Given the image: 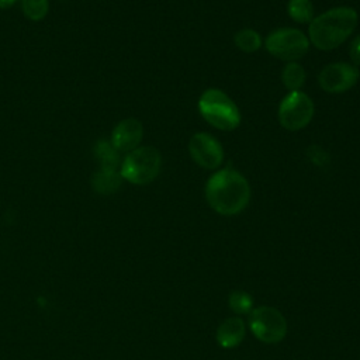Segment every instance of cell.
<instances>
[{
	"label": "cell",
	"instance_id": "16",
	"mask_svg": "<svg viewBox=\"0 0 360 360\" xmlns=\"http://www.w3.org/2000/svg\"><path fill=\"white\" fill-rule=\"evenodd\" d=\"M287 11L294 21L301 24L311 22L314 20V8L309 0H290Z\"/></svg>",
	"mask_w": 360,
	"mask_h": 360
},
{
	"label": "cell",
	"instance_id": "4",
	"mask_svg": "<svg viewBox=\"0 0 360 360\" xmlns=\"http://www.w3.org/2000/svg\"><path fill=\"white\" fill-rule=\"evenodd\" d=\"M160 166L162 158L158 149L152 146H141L125 156L120 174L132 184L143 186L158 177Z\"/></svg>",
	"mask_w": 360,
	"mask_h": 360
},
{
	"label": "cell",
	"instance_id": "7",
	"mask_svg": "<svg viewBox=\"0 0 360 360\" xmlns=\"http://www.w3.org/2000/svg\"><path fill=\"white\" fill-rule=\"evenodd\" d=\"M314 117V103L302 91H290L278 107V121L288 131L305 128Z\"/></svg>",
	"mask_w": 360,
	"mask_h": 360
},
{
	"label": "cell",
	"instance_id": "12",
	"mask_svg": "<svg viewBox=\"0 0 360 360\" xmlns=\"http://www.w3.org/2000/svg\"><path fill=\"white\" fill-rule=\"evenodd\" d=\"M121 174L117 173V170H98L97 173H94L93 179H91V184L93 188L98 193V194H112L115 193L120 186H121Z\"/></svg>",
	"mask_w": 360,
	"mask_h": 360
},
{
	"label": "cell",
	"instance_id": "14",
	"mask_svg": "<svg viewBox=\"0 0 360 360\" xmlns=\"http://www.w3.org/2000/svg\"><path fill=\"white\" fill-rule=\"evenodd\" d=\"M281 79H283L284 86L288 90H291V91L300 90V87H302V84L305 82V70L300 63L288 62L283 69Z\"/></svg>",
	"mask_w": 360,
	"mask_h": 360
},
{
	"label": "cell",
	"instance_id": "2",
	"mask_svg": "<svg viewBox=\"0 0 360 360\" xmlns=\"http://www.w3.org/2000/svg\"><path fill=\"white\" fill-rule=\"evenodd\" d=\"M357 13L349 7H338L322 13L309 22V41L321 51L342 45L357 25Z\"/></svg>",
	"mask_w": 360,
	"mask_h": 360
},
{
	"label": "cell",
	"instance_id": "17",
	"mask_svg": "<svg viewBox=\"0 0 360 360\" xmlns=\"http://www.w3.org/2000/svg\"><path fill=\"white\" fill-rule=\"evenodd\" d=\"M228 305L238 315L249 314L253 309V298L246 291L235 290L228 295Z\"/></svg>",
	"mask_w": 360,
	"mask_h": 360
},
{
	"label": "cell",
	"instance_id": "8",
	"mask_svg": "<svg viewBox=\"0 0 360 360\" xmlns=\"http://www.w3.org/2000/svg\"><path fill=\"white\" fill-rule=\"evenodd\" d=\"M359 76V69L354 65L338 62L325 66L318 76V82L328 93H343L357 83Z\"/></svg>",
	"mask_w": 360,
	"mask_h": 360
},
{
	"label": "cell",
	"instance_id": "20",
	"mask_svg": "<svg viewBox=\"0 0 360 360\" xmlns=\"http://www.w3.org/2000/svg\"><path fill=\"white\" fill-rule=\"evenodd\" d=\"M350 59L354 66L360 65V35H357L350 45Z\"/></svg>",
	"mask_w": 360,
	"mask_h": 360
},
{
	"label": "cell",
	"instance_id": "11",
	"mask_svg": "<svg viewBox=\"0 0 360 360\" xmlns=\"http://www.w3.org/2000/svg\"><path fill=\"white\" fill-rule=\"evenodd\" d=\"M217 343L222 349H233L245 339V323L242 318L232 316L225 319L217 329Z\"/></svg>",
	"mask_w": 360,
	"mask_h": 360
},
{
	"label": "cell",
	"instance_id": "9",
	"mask_svg": "<svg viewBox=\"0 0 360 360\" xmlns=\"http://www.w3.org/2000/svg\"><path fill=\"white\" fill-rule=\"evenodd\" d=\"M188 150L193 160L204 169H217L224 160L221 143L205 132H198L191 136Z\"/></svg>",
	"mask_w": 360,
	"mask_h": 360
},
{
	"label": "cell",
	"instance_id": "19",
	"mask_svg": "<svg viewBox=\"0 0 360 360\" xmlns=\"http://www.w3.org/2000/svg\"><path fill=\"white\" fill-rule=\"evenodd\" d=\"M307 155H308V158L311 159V162H312L314 165H316V166H325V165H328V162H329V155H328L322 148L315 146V145L311 146V148H308Z\"/></svg>",
	"mask_w": 360,
	"mask_h": 360
},
{
	"label": "cell",
	"instance_id": "5",
	"mask_svg": "<svg viewBox=\"0 0 360 360\" xmlns=\"http://www.w3.org/2000/svg\"><path fill=\"white\" fill-rule=\"evenodd\" d=\"M249 328L257 340L273 345L284 339L287 321L284 315L273 307H257L249 312Z\"/></svg>",
	"mask_w": 360,
	"mask_h": 360
},
{
	"label": "cell",
	"instance_id": "13",
	"mask_svg": "<svg viewBox=\"0 0 360 360\" xmlns=\"http://www.w3.org/2000/svg\"><path fill=\"white\" fill-rule=\"evenodd\" d=\"M94 153L100 160L103 170H117L120 163V156H118V150L112 146L111 142L104 139L98 141L96 143Z\"/></svg>",
	"mask_w": 360,
	"mask_h": 360
},
{
	"label": "cell",
	"instance_id": "10",
	"mask_svg": "<svg viewBox=\"0 0 360 360\" xmlns=\"http://www.w3.org/2000/svg\"><path fill=\"white\" fill-rule=\"evenodd\" d=\"M142 124L135 118L122 120L111 134V143L117 150L131 152L142 139Z\"/></svg>",
	"mask_w": 360,
	"mask_h": 360
},
{
	"label": "cell",
	"instance_id": "6",
	"mask_svg": "<svg viewBox=\"0 0 360 360\" xmlns=\"http://www.w3.org/2000/svg\"><path fill=\"white\" fill-rule=\"evenodd\" d=\"M309 46V39L295 28H280L266 38V49L273 56L294 62L302 58Z\"/></svg>",
	"mask_w": 360,
	"mask_h": 360
},
{
	"label": "cell",
	"instance_id": "18",
	"mask_svg": "<svg viewBox=\"0 0 360 360\" xmlns=\"http://www.w3.org/2000/svg\"><path fill=\"white\" fill-rule=\"evenodd\" d=\"M22 11L30 20H42L48 13V0H22Z\"/></svg>",
	"mask_w": 360,
	"mask_h": 360
},
{
	"label": "cell",
	"instance_id": "15",
	"mask_svg": "<svg viewBox=\"0 0 360 360\" xmlns=\"http://www.w3.org/2000/svg\"><path fill=\"white\" fill-rule=\"evenodd\" d=\"M233 41H235V45L240 51L248 52V53L256 52L262 46V37L255 30H250V28L238 31Z\"/></svg>",
	"mask_w": 360,
	"mask_h": 360
},
{
	"label": "cell",
	"instance_id": "3",
	"mask_svg": "<svg viewBox=\"0 0 360 360\" xmlns=\"http://www.w3.org/2000/svg\"><path fill=\"white\" fill-rule=\"evenodd\" d=\"M198 111L208 124L222 131H232L240 124L239 108L218 89H208L201 94Z\"/></svg>",
	"mask_w": 360,
	"mask_h": 360
},
{
	"label": "cell",
	"instance_id": "1",
	"mask_svg": "<svg viewBox=\"0 0 360 360\" xmlns=\"http://www.w3.org/2000/svg\"><path fill=\"white\" fill-rule=\"evenodd\" d=\"M205 198L215 212L221 215H236L249 204L250 186L239 172L221 169L208 179Z\"/></svg>",
	"mask_w": 360,
	"mask_h": 360
},
{
	"label": "cell",
	"instance_id": "21",
	"mask_svg": "<svg viewBox=\"0 0 360 360\" xmlns=\"http://www.w3.org/2000/svg\"><path fill=\"white\" fill-rule=\"evenodd\" d=\"M15 3V0H0V8H7L10 6H13Z\"/></svg>",
	"mask_w": 360,
	"mask_h": 360
}]
</instances>
